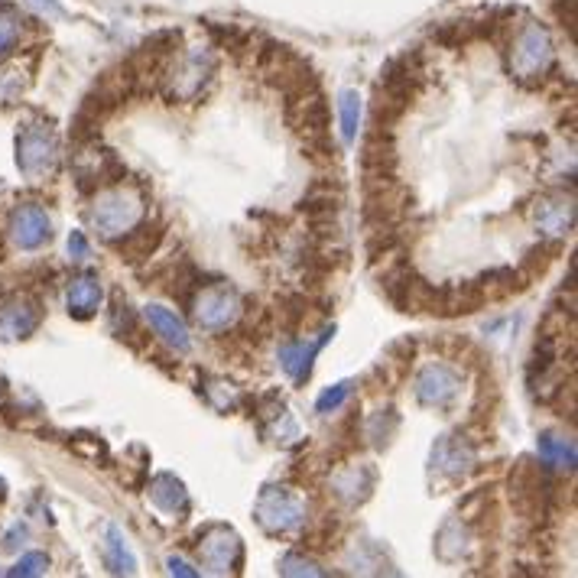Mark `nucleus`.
<instances>
[{"label": "nucleus", "instance_id": "obj_1", "mask_svg": "<svg viewBox=\"0 0 578 578\" xmlns=\"http://www.w3.org/2000/svg\"><path fill=\"white\" fill-rule=\"evenodd\" d=\"M553 56H556V49H553V36H549V30L543 23L527 20L517 30L514 46H510V59H507L510 75L523 85L540 82V78L553 69Z\"/></svg>", "mask_w": 578, "mask_h": 578}, {"label": "nucleus", "instance_id": "obj_2", "mask_svg": "<svg viewBox=\"0 0 578 578\" xmlns=\"http://www.w3.org/2000/svg\"><path fill=\"white\" fill-rule=\"evenodd\" d=\"M88 218L104 241H117V238H124L130 228L140 225L143 202H140V195L130 189H108L95 199Z\"/></svg>", "mask_w": 578, "mask_h": 578}, {"label": "nucleus", "instance_id": "obj_3", "mask_svg": "<svg viewBox=\"0 0 578 578\" xmlns=\"http://www.w3.org/2000/svg\"><path fill=\"white\" fill-rule=\"evenodd\" d=\"M59 163V140L46 124H26L17 137V166L26 179H46Z\"/></svg>", "mask_w": 578, "mask_h": 578}, {"label": "nucleus", "instance_id": "obj_4", "mask_svg": "<svg viewBox=\"0 0 578 578\" xmlns=\"http://www.w3.org/2000/svg\"><path fill=\"white\" fill-rule=\"evenodd\" d=\"M254 517L267 533L286 536V533H296L302 523H306V504L286 488H264L257 497Z\"/></svg>", "mask_w": 578, "mask_h": 578}, {"label": "nucleus", "instance_id": "obj_5", "mask_svg": "<svg viewBox=\"0 0 578 578\" xmlns=\"http://www.w3.org/2000/svg\"><path fill=\"white\" fill-rule=\"evenodd\" d=\"M199 559L202 566L212 572V575H228V572H238L241 562H244V546H241V536L228 530V527H212L205 530L202 543H199Z\"/></svg>", "mask_w": 578, "mask_h": 578}, {"label": "nucleus", "instance_id": "obj_6", "mask_svg": "<svg viewBox=\"0 0 578 578\" xmlns=\"http://www.w3.org/2000/svg\"><path fill=\"white\" fill-rule=\"evenodd\" d=\"M241 315V299L231 286H208L202 289V296L195 299V319L208 332H221L238 322Z\"/></svg>", "mask_w": 578, "mask_h": 578}, {"label": "nucleus", "instance_id": "obj_7", "mask_svg": "<svg viewBox=\"0 0 578 578\" xmlns=\"http://www.w3.org/2000/svg\"><path fill=\"white\" fill-rule=\"evenodd\" d=\"M458 390H462V380H458V374L445 364H429L416 377V400L423 406L445 410V406L455 403Z\"/></svg>", "mask_w": 578, "mask_h": 578}, {"label": "nucleus", "instance_id": "obj_8", "mask_svg": "<svg viewBox=\"0 0 578 578\" xmlns=\"http://www.w3.org/2000/svg\"><path fill=\"white\" fill-rule=\"evenodd\" d=\"M39 319H43V309L30 296H10L7 302H0V341H23L30 338Z\"/></svg>", "mask_w": 578, "mask_h": 578}, {"label": "nucleus", "instance_id": "obj_9", "mask_svg": "<svg viewBox=\"0 0 578 578\" xmlns=\"http://www.w3.org/2000/svg\"><path fill=\"white\" fill-rule=\"evenodd\" d=\"M52 238V221L39 205H20L10 215V241L20 251H39Z\"/></svg>", "mask_w": 578, "mask_h": 578}, {"label": "nucleus", "instance_id": "obj_10", "mask_svg": "<svg viewBox=\"0 0 578 578\" xmlns=\"http://www.w3.org/2000/svg\"><path fill=\"white\" fill-rule=\"evenodd\" d=\"M335 335V325H328L322 328L315 338H306V341H289V345L280 348V367L296 380V384H302L309 374H312V361H315V354H319L328 341H332Z\"/></svg>", "mask_w": 578, "mask_h": 578}, {"label": "nucleus", "instance_id": "obj_11", "mask_svg": "<svg viewBox=\"0 0 578 578\" xmlns=\"http://www.w3.org/2000/svg\"><path fill=\"white\" fill-rule=\"evenodd\" d=\"M215 62L205 52H192L186 56L173 72H169V98H195L202 91V85L212 75Z\"/></svg>", "mask_w": 578, "mask_h": 578}, {"label": "nucleus", "instance_id": "obj_12", "mask_svg": "<svg viewBox=\"0 0 578 578\" xmlns=\"http://www.w3.org/2000/svg\"><path fill=\"white\" fill-rule=\"evenodd\" d=\"M475 465V445L462 436H442L432 445V468L449 478H465Z\"/></svg>", "mask_w": 578, "mask_h": 578}, {"label": "nucleus", "instance_id": "obj_13", "mask_svg": "<svg viewBox=\"0 0 578 578\" xmlns=\"http://www.w3.org/2000/svg\"><path fill=\"white\" fill-rule=\"evenodd\" d=\"M143 315H147V322H150L153 332L160 335L173 351H189L192 348L189 328L176 315V309H166L163 302H147V306H143Z\"/></svg>", "mask_w": 578, "mask_h": 578}, {"label": "nucleus", "instance_id": "obj_14", "mask_svg": "<svg viewBox=\"0 0 578 578\" xmlns=\"http://www.w3.org/2000/svg\"><path fill=\"white\" fill-rule=\"evenodd\" d=\"M374 481H377V471L371 465H348L332 478V491L345 504H364L374 491Z\"/></svg>", "mask_w": 578, "mask_h": 578}, {"label": "nucleus", "instance_id": "obj_15", "mask_svg": "<svg viewBox=\"0 0 578 578\" xmlns=\"http://www.w3.org/2000/svg\"><path fill=\"white\" fill-rule=\"evenodd\" d=\"M289 121L299 130V134H306L309 143L322 140L325 137V127H328V108L319 95H302L293 111H289Z\"/></svg>", "mask_w": 578, "mask_h": 578}, {"label": "nucleus", "instance_id": "obj_16", "mask_svg": "<svg viewBox=\"0 0 578 578\" xmlns=\"http://www.w3.org/2000/svg\"><path fill=\"white\" fill-rule=\"evenodd\" d=\"M150 501L156 510L176 517V514H186L189 510V491L176 475H156L150 481Z\"/></svg>", "mask_w": 578, "mask_h": 578}, {"label": "nucleus", "instance_id": "obj_17", "mask_svg": "<svg viewBox=\"0 0 578 578\" xmlns=\"http://www.w3.org/2000/svg\"><path fill=\"white\" fill-rule=\"evenodd\" d=\"M101 299H104V289H101V280L95 273H85V277L72 280L69 286V312L75 319H91L98 309H101Z\"/></svg>", "mask_w": 578, "mask_h": 578}, {"label": "nucleus", "instance_id": "obj_18", "mask_svg": "<svg viewBox=\"0 0 578 578\" xmlns=\"http://www.w3.org/2000/svg\"><path fill=\"white\" fill-rule=\"evenodd\" d=\"M536 452H540V462L553 471H575L578 462V452H575V442L566 436H556V432H543L536 439Z\"/></svg>", "mask_w": 578, "mask_h": 578}, {"label": "nucleus", "instance_id": "obj_19", "mask_svg": "<svg viewBox=\"0 0 578 578\" xmlns=\"http://www.w3.org/2000/svg\"><path fill=\"white\" fill-rule=\"evenodd\" d=\"M572 221H575L572 199H543L540 205H536V225H540V231L553 234V238L569 234Z\"/></svg>", "mask_w": 578, "mask_h": 578}, {"label": "nucleus", "instance_id": "obj_20", "mask_svg": "<svg viewBox=\"0 0 578 578\" xmlns=\"http://www.w3.org/2000/svg\"><path fill=\"white\" fill-rule=\"evenodd\" d=\"M104 562L114 575H134L137 572V556L130 553L127 536L121 533V527L108 523L104 527Z\"/></svg>", "mask_w": 578, "mask_h": 578}, {"label": "nucleus", "instance_id": "obj_21", "mask_svg": "<svg viewBox=\"0 0 578 578\" xmlns=\"http://www.w3.org/2000/svg\"><path fill=\"white\" fill-rule=\"evenodd\" d=\"M361 111H364V104H361V95H358V91H354V88L341 91V95H338V114H341V140H345V143H354V140H358Z\"/></svg>", "mask_w": 578, "mask_h": 578}, {"label": "nucleus", "instance_id": "obj_22", "mask_svg": "<svg viewBox=\"0 0 578 578\" xmlns=\"http://www.w3.org/2000/svg\"><path fill=\"white\" fill-rule=\"evenodd\" d=\"M156 241H160V231L156 228H130L121 241V254L127 260H143L153 254Z\"/></svg>", "mask_w": 578, "mask_h": 578}, {"label": "nucleus", "instance_id": "obj_23", "mask_svg": "<svg viewBox=\"0 0 578 578\" xmlns=\"http://www.w3.org/2000/svg\"><path fill=\"white\" fill-rule=\"evenodd\" d=\"M26 88V78L20 69H13V65H4L0 69V108H7V104H17L20 95Z\"/></svg>", "mask_w": 578, "mask_h": 578}, {"label": "nucleus", "instance_id": "obj_24", "mask_svg": "<svg viewBox=\"0 0 578 578\" xmlns=\"http://www.w3.org/2000/svg\"><path fill=\"white\" fill-rule=\"evenodd\" d=\"M397 423H400V419L393 416V410H380V413L371 419V423H367V439H371L377 449H380V445H387L393 432H397Z\"/></svg>", "mask_w": 578, "mask_h": 578}, {"label": "nucleus", "instance_id": "obj_25", "mask_svg": "<svg viewBox=\"0 0 578 578\" xmlns=\"http://www.w3.org/2000/svg\"><path fill=\"white\" fill-rule=\"evenodd\" d=\"M351 380H341V384H335V387H328L319 400H315V413H322V416H328V413H335V410H341V403H345L348 397H351Z\"/></svg>", "mask_w": 578, "mask_h": 578}, {"label": "nucleus", "instance_id": "obj_26", "mask_svg": "<svg viewBox=\"0 0 578 578\" xmlns=\"http://www.w3.org/2000/svg\"><path fill=\"white\" fill-rule=\"evenodd\" d=\"M46 572H49V556H46V553H26L7 575H13V578H30V575H46Z\"/></svg>", "mask_w": 578, "mask_h": 578}, {"label": "nucleus", "instance_id": "obj_27", "mask_svg": "<svg viewBox=\"0 0 578 578\" xmlns=\"http://www.w3.org/2000/svg\"><path fill=\"white\" fill-rule=\"evenodd\" d=\"M280 575H312V578H319V575H325L319 566H315L312 559H302V556H283L280 559Z\"/></svg>", "mask_w": 578, "mask_h": 578}, {"label": "nucleus", "instance_id": "obj_28", "mask_svg": "<svg viewBox=\"0 0 578 578\" xmlns=\"http://www.w3.org/2000/svg\"><path fill=\"white\" fill-rule=\"evenodd\" d=\"M20 43V23L10 13H0V56Z\"/></svg>", "mask_w": 578, "mask_h": 578}, {"label": "nucleus", "instance_id": "obj_29", "mask_svg": "<svg viewBox=\"0 0 578 578\" xmlns=\"http://www.w3.org/2000/svg\"><path fill=\"white\" fill-rule=\"evenodd\" d=\"M88 254H91V247H88V241H85V234H82V231H72V234H69V257H72V260H88Z\"/></svg>", "mask_w": 578, "mask_h": 578}, {"label": "nucleus", "instance_id": "obj_30", "mask_svg": "<svg viewBox=\"0 0 578 578\" xmlns=\"http://www.w3.org/2000/svg\"><path fill=\"white\" fill-rule=\"evenodd\" d=\"M166 569L169 575H182V578H199V569H192L186 559H179V556H169L166 559Z\"/></svg>", "mask_w": 578, "mask_h": 578}, {"label": "nucleus", "instance_id": "obj_31", "mask_svg": "<svg viewBox=\"0 0 578 578\" xmlns=\"http://www.w3.org/2000/svg\"><path fill=\"white\" fill-rule=\"evenodd\" d=\"M36 13H43V17H65V10L59 0H26Z\"/></svg>", "mask_w": 578, "mask_h": 578}, {"label": "nucleus", "instance_id": "obj_32", "mask_svg": "<svg viewBox=\"0 0 578 578\" xmlns=\"http://www.w3.org/2000/svg\"><path fill=\"white\" fill-rule=\"evenodd\" d=\"M4 497H7V481L0 478V501H4Z\"/></svg>", "mask_w": 578, "mask_h": 578}, {"label": "nucleus", "instance_id": "obj_33", "mask_svg": "<svg viewBox=\"0 0 578 578\" xmlns=\"http://www.w3.org/2000/svg\"><path fill=\"white\" fill-rule=\"evenodd\" d=\"M0 397H4V384H0Z\"/></svg>", "mask_w": 578, "mask_h": 578}]
</instances>
